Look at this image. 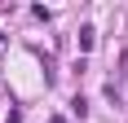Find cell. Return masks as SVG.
Masks as SVG:
<instances>
[{"label": "cell", "mask_w": 128, "mask_h": 123, "mask_svg": "<svg viewBox=\"0 0 128 123\" xmlns=\"http://www.w3.org/2000/svg\"><path fill=\"white\" fill-rule=\"evenodd\" d=\"M93 40H97V31H93V26H80V49H84V53L93 49Z\"/></svg>", "instance_id": "1"}, {"label": "cell", "mask_w": 128, "mask_h": 123, "mask_svg": "<svg viewBox=\"0 0 128 123\" xmlns=\"http://www.w3.org/2000/svg\"><path fill=\"white\" fill-rule=\"evenodd\" d=\"M49 123H66V119H49Z\"/></svg>", "instance_id": "2"}]
</instances>
